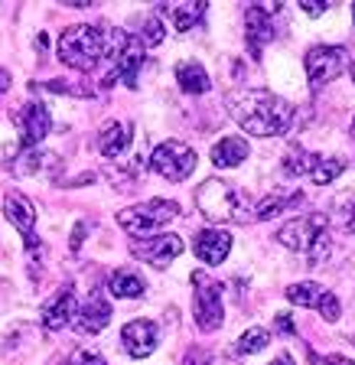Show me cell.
Instances as JSON below:
<instances>
[{
	"mask_svg": "<svg viewBox=\"0 0 355 365\" xmlns=\"http://www.w3.org/2000/svg\"><path fill=\"white\" fill-rule=\"evenodd\" d=\"M287 300L290 304H300V307H313V310H319L329 323H336L339 310H342L333 290H326L323 284H313V281H300V284H294V287H287Z\"/></svg>",
	"mask_w": 355,
	"mask_h": 365,
	"instance_id": "9c48e42d",
	"label": "cell"
},
{
	"mask_svg": "<svg viewBox=\"0 0 355 365\" xmlns=\"http://www.w3.org/2000/svg\"><path fill=\"white\" fill-rule=\"evenodd\" d=\"M7 85H10V76L4 72V68H0V91H7Z\"/></svg>",
	"mask_w": 355,
	"mask_h": 365,
	"instance_id": "e575fe53",
	"label": "cell"
},
{
	"mask_svg": "<svg viewBox=\"0 0 355 365\" xmlns=\"http://www.w3.org/2000/svg\"><path fill=\"white\" fill-rule=\"evenodd\" d=\"M228 108H232V118L238 121V128L254 137L287 134L290 124H294V105L264 88L238 91L228 98Z\"/></svg>",
	"mask_w": 355,
	"mask_h": 365,
	"instance_id": "6da1fadb",
	"label": "cell"
},
{
	"mask_svg": "<svg viewBox=\"0 0 355 365\" xmlns=\"http://www.w3.org/2000/svg\"><path fill=\"white\" fill-rule=\"evenodd\" d=\"M267 342H271V333L261 327H251L248 333H242V339L235 342V352L238 356H254V352L267 349Z\"/></svg>",
	"mask_w": 355,
	"mask_h": 365,
	"instance_id": "d4e9b609",
	"label": "cell"
},
{
	"mask_svg": "<svg viewBox=\"0 0 355 365\" xmlns=\"http://www.w3.org/2000/svg\"><path fill=\"white\" fill-rule=\"evenodd\" d=\"M196 248V258L205 261V264H222L228 258V251H232V235L222 232V228H202L192 242Z\"/></svg>",
	"mask_w": 355,
	"mask_h": 365,
	"instance_id": "5bb4252c",
	"label": "cell"
},
{
	"mask_svg": "<svg viewBox=\"0 0 355 365\" xmlns=\"http://www.w3.org/2000/svg\"><path fill=\"white\" fill-rule=\"evenodd\" d=\"M59 59L68 68H78V72H91L105 59V33L91 23H78V26H68L59 36Z\"/></svg>",
	"mask_w": 355,
	"mask_h": 365,
	"instance_id": "3957f363",
	"label": "cell"
},
{
	"mask_svg": "<svg viewBox=\"0 0 355 365\" xmlns=\"http://www.w3.org/2000/svg\"><path fill=\"white\" fill-rule=\"evenodd\" d=\"M134 255L153 267H167L170 261L182 255V238L180 235H150L144 242H134Z\"/></svg>",
	"mask_w": 355,
	"mask_h": 365,
	"instance_id": "8fae6325",
	"label": "cell"
},
{
	"mask_svg": "<svg viewBox=\"0 0 355 365\" xmlns=\"http://www.w3.org/2000/svg\"><path fill=\"white\" fill-rule=\"evenodd\" d=\"M248 160V140L245 137H222L219 144L212 147V163L222 170H232Z\"/></svg>",
	"mask_w": 355,
	"mask_h": 365,
	"instance_id": "ac0fdd59",
	"label": "cell"
},
{
	"mask_svg": "<svg viewBox=\"0 0 355 365\" xmlns=\"http://www.w3.org/2000/svg\"><path fill=\"white\" fill-rule=\"evenodd\" d=\"M192 287H196V297H192V313H196V327L202 333H215L225 319V307H222V287L212 277H205L202 271L192 274Z\"/></svg>",
	"mask_w": 355,
	"mask_h": 365,
	"instance_id": "8992f818",
	"label": "cell"
},
{
	"mask_svg": "<svg viewBox=\"0 0 355 365\" xmlns=\"http://www.w3.org/2000/svg\"><path fill=\"white\" fill-rule=\"evenodd\" d=\"M78 313V307H76V290L72 287H62L59 294L46 304V310H43V327L46 329H66L68 323H72V317Z\"/></svg>",
	"mask_w": 355,
	"mask_h": 365,
	"instance_id": "9a60e30c",
	"label": "cell"
},
{
	"mask_svg": "<svg viewBox=\"0 0 355 365\" xmlns=\"http://www.w3.org/2000/svg\"><path fill=\"white\" fill-rule=\"evenodd\" d=\"M352 137H355V121H352Z\"/></svg>",
	"mask_w": 355,
	"mask_h": 365,
	"instance_id": "74e56055",
	"label": "cell"
},
{
	"mask_svg": "<svg viewBox=\"0 0 355 365\" xmlns=\"http://www.w3.org/2000/svg\"><path fill=\"white\" fill-rule=\"evenodd\" d=\"M333 222L339 225V232H346V235H352V232H355V192H349V196L336 199V205H333Z\"/></svg>",
	"mask_w": 355,
	"mask_h": 365,
	"instance_id": "4316f807",
	"label": "cell"
},
{
	"mask_svg": "<svg viewBox=\"0 0 355 365\" xmlns=\"http://www.w3.org/2000/svg\"><path fill=\"white\" fill-rule=\"evenodd\" d=\"M280 7H248L245 14V39H248V49H251V59H261V49L274 39V14Z\"/></svg>",
	"mask_w": 355,
	"mask_h": 365,
	"instance_id": "30bf717a",
	"label": "cell"
},
{
	"mask_svg": "<svg viewBox=\"0 0 355 365\" xmlns=\"http://www.w3.org/2000/svg\"><path fill=\"white\" fill-rule=\"evenodd\" d=\"M196 205L209 222H248L245 196L225 180H205L196 190Z\"/></svg>",
	"mask_w": 355,
	"mask_h": 365,
	"instance_id": "277c9868",
	"label": "cell"
},
{
	"mask_svg": "<svg viewBox=\"0 0 355 365\" xmlns=\"http://www.w3.org/2000/svg\"><path fill=\"white\" fill-rule=\"evenodd\" d=\"M313 153H307L303 147H290L284 153V173L287 176H310V167H313Z\"/></svg>",
	"mask_w": 355,
	"mask_h": 365,
	"instance_id": "484cf974",
	"label": "cell"
},
{
	"mask_svg": "<svg viewBox=\"0 0 355 365\" xmlns=\"http://www.w3.org/2000/svg\"><path fill=\"white\" fill-rule=\"evenodd\" d=\"M176 82H180L182 91H189V95H205L209 91V76H205V68L199 66V62H180L176 66Z\"/></svg>",
	"mask_w": 355,
	"mask_h": 365,
	"instance_id": "ffe728a7",
	"label": "cell"
},
{
	"mask_svg": "<svg viewBox=\"0 0 355 365\" xmlns=\"http://www.w3.org/2000/svg\"><path fill=\"white\" fill-rule=\"evenodd\" d=\"M346 170V160H339V157H317L313 160V167H310V180L317 182V186H329V182L336 180V176Z\"/></svg>",
	"mask_w": 355,
	"mask_h": 365,
	"instance_id": "603a6c76",
	"label": "cell"
},
{
	"mask_svg": "<svg viewBox=\"0 0 355 365\" xmlns=\"http://www.w3.org/2000/svg\"><path fill=\"white\" fill-rule=\"evenodd\" d=\"M128 147H130V124H124V121L105 124V130H101V137H98L101 157L114 160V157H121Z\"/></svg>",
	"mask_w": 355,
	"mask_h": 365,
	"instance_id": "d6986e66",
	"label": "cell"
},
{
	"mask_svg": "<svg viewBox=\"0 0 355 365\" xmlns=\"http://www.w3.org/2000/svg\"><path fill=\"white\" fill-rule=\"evenodd\" d=\"M300 192H277V196H267L264 202H257V209H254V219H261V222H267V219H274V215H280V212H287L294 202H300Z\"/></svg>",
	"mask_w": 355,
	"mask_h": 365,
	"instance_id": "7402d4cb",
	"label": "cell"
},
{
	"mask_svg": "<svg viewBox=\"0 0 355 365\" xmlns=\"http://www.w3.org/2000/svg\"><path fill=\"white\" fill-rule=\"evenodd\" d=\"M76 317H78L76 323H78V329H82V333H101V329L111 323V304H108L105 297L95 294L88 304L76 313Z\"/></svg>",
	"mask_w": 355,
	"mask_h": 365,
	"instance_id": "e0dca14e",
	"label": "cell"
},
{
	"mask_svg": "<svg viewBox=\"0 0 355 365\" xmlns=\"http://www.w3.org/2000/svg\"><path fill=\"white\" fill-rule=\"evenodd\" d=\"M150 167L157 170L163 180L170 182H182L192 170H196V150L182 140H163V144L153 150Z\"/></svg>",
	"mask_w": 355,
	"mask_h": 365,
	"instance_id": "52a82bcc",
	"label": "cell"
},
{
	"mask_svg": "<svg viewBox=\"0 0 355 365\" xmlns=\"http://www.w3.org/2000/svg\"><path fill=\"white\" fill-rule=\"evenodd\" d=\"M349 62V53L342 46H313L307 53V76H310L313 88H323L326 82H333Z\"/></svg>",
	"mask_w": 355,
	"mask_h": 365,
	"instance_id": "ba28073f",
	"label": "cell"
},
{
	"mask_svg": "<svg viewBox=\"0 0 355 365\" xmlns=\"http://www.w3.org/2000/svg\"><path fill=\"white\" fill-rule=\"evenodd\" d=\"M82 238H85V225H76V232H72V251H78Z\"/></svg>",
	"mask_w": 355,
	"mask_h": 365,
	"instance_id": "d6a6232c",
	"label": "cell"
},
{
	"mask_svg": "<svg viewBox=\"0 0 355 365\" xmlns=\"http://www.w3.org/2000/svg\"><path fill=\"white\" fill-rule=\"evenodd\" d=\"M4 212H7L10 225H16L23 232V238H33V225H36V209L23 192H10L4 199Z\"/></svg>",
	"mask_w": 355,
	"mask_h": 365,
	"instance_id": "2e32d148",
	"label": "cell"
},
{
	"mask_svg": "<svg viewBox=\"0 0 355 365\" xmlns=\"http://www.w3.org/2000/svg\"><path fill=\"white\" fill-rule=\"evenodd\" d=\"M76 365H108V362H105V359H98V356H91V352H78Z\"/></svg>",
	"mask_w": 355,
	"mask_h": 365,
	"instance_id": "f546056e",
	"label": "cell"
},
{
	"mask_svg": "<svg viewBox=\"0 0 355 365\" xmlns=\"http://www.w3.org/2000/svg\"><path fill=\"white\" fill-rule=\"evenodd\" d=\"M180 215V205L170 202V199H150V202H140V205H130L124 212H118V225L134 238H150L153 232L173 222Z\"/></svg>",
	"mask_w": 355,
	"mask_h": 365,
	"instance_id": "5b68a950",
	"label": "cell"
},
{
	"mask_svg": "<svg viewBox=\"0 0 355 365\" xmlns=\"http://www.w3.org/2000/svg\"><path fill=\"white\" fill-rule=\"evenodd\" d=\"M108 287H111L114 297H124V300H130V297H140L144 294V277L137 271H114L111 274V281H108Z\"/></svg>",
	"mask_w": 355,
	"mask_h": 365,
	"instance_id": "44dd1931",
	"label": "cell"
},
{
	"mask_svg": "<svg viewBox=\"0 0 355 365\" xmlns=\"http://www.w3.org/2000/svg\"><path fill=\"white\" fill-rule=\"evenodd\" d=\"M163 36H167V30H163V20H160V14H153V16H147V23H144V33H140V43L144 46H157V43H163Z\"/></svg>",
	"mask_w": 355,
	"mask_h": 365,
	"instance_id": "83f0119b",
	"label": "cell"
},
{
	"mask_svg": "<svg viewBox=\"0 0 355 365\" xmlns=\"http://www.w3.org/2000/svg\"><path fill=\"white\" fill-rule=\"evenodd\" d=\"M277 329L280 333H294V323H290L287 313H277Z\"/></svg>",
	"mask_w": 355,
	"mask_h": 365,
	"instance_id": "4dcf8cb0",
	"label": "cell"
},
{
	"mask_svg": "<svg viewBox=\"0 0 355 365\" xmlns=\"http://www.w3.org/2000/svg\"><path fill=\"white\" fill-rule=\"evenodd\" d=\"M274 365H290V356H284L280 362H274Z\"/></svg>",
	"mask_w": 355,
	"mask_h": 365,
	"instance_id": "d590c367",
	"label": "cell"
},
{
	"mask_svg": "<svg viewBox=\"0 0 355 365\" xmlns=\"http://www.w3.org/2000/svg\"><path fill=\"white\" fill-rule=\"evenodd\" d=\"M205 16V4H180V7H170V20L180 33L192 30L199 20Z\"/></svg>",
	"mask_w": 355,
	"mask_h": 365,
	"instance_id": "cb8c5ba5",
	"label": "cell"
},
{
	"mask_svg": "<svg viewBox=\"0 0 355 365\" xmlns=\"http://www.w3.org/2000/svg\"><path fill=\"white\" fill-rule=\"evenodd\" d=\"M326 365H355L352 359H346V356H329L326 359Z\"/></svg>",
	"mask_w": 355,
	"mask_h": 365,
	"instance_id": "836d02e7",
	"label": "cell"
},
{
	"mask_svg": "<svg viewBox=\"0 0 355 365\" xmlns=\"http://www.w3.org/2000/svg\"><path fill=\"white\" fill-rule=\"evenodd\" d=\"M352 78H355V66H352Z\"/></svg>",
	"mask_w": 355,
	"mask_h": 365,
	"instance_id": "f35d334b",
	"label": "cell"
},
{
	"mask_svg": "<svg viewBox=\"0 0 355 365\" xmlns=\"http://www.w3.org/2000/svg\"><path fill=\"white\" fill-rule=\"evenodd\" d=\"M277 242L284 248L297 251L310 261L313 267L323 264L326 255H329V235H326V215H300V219H290L287 225H280Z\"/></svg>",
	"mask_w": 355,
	"mask_h": 365,
	"instance_id": "7a4b0ae2",
	"label": "cell"
},
{
	"mask_svg": "<svg viewBox=\"0 0 355 365\" xmlns=\"http://www.w3.org/2000/svg\"><path fill=\"white\" fill-rule=\"evenodd\" d=\"M352 20H355V4H352Z\"/></svg>",
	"mask_w": 355,
	"mask_h": 365,
	"instance_id": "8d00e7d4",
	"label": "cell"
},
{
	"mask_svg": "<svg viewBox=\"0 0 355 365\" xmlns=\"http://www.w3.org/2000/svg\"><path fill=\"white\" fill-rule=\"evenodd\" d=\"M121 342H124V349H128V356L147 359L153 349H157L160 329L153 319H130L128 327L121 329Z\"/></svg>",
	"mask_w": 355,
	"mask_h": 365,
	"instance_id": "7c38bea8",
	"label": "cell"
},
{
	"mask_svg": "<svg viewBox=\"0 0 355 365\" xmlns=\"http://www.w3.org/2000/svg\"><path fill=\"white\" fill-rule=\"evenodd\" d=\"M209 362V356H205V352H189L186 356V365H205Z\"/></svg>",
	"mask_w": 355,
	"mask_h": 365,
	"instance_id": "1f68e13d",
	"label": "cell"
},
{
	"mask_svg": "<svg viewBox=\"0 0 355 365\" xmlns=\"http://www.w3.org/2000/svg\"><path fill=\"white\" fill-rule=\"evenodd\" d=\"M303 14H310V16H319L326 14V4H319V0H307V4H300Z\"/></svg>",
	"mask_w": 355,
	"mask_h": 365,
	"instance_id": "f1b7e54d",
	"label": "cell"
},
{
	"mask_svg": "<svg viewBox=\"0 0 355 365\" xmlns=\"http://www.w3.org/2000/svg\"><path fill=\"white\" fill-rule=\"evenodd\" d=\"M53 128V118H49V108L39 105V101H30L23 105L20 111V130H23V147H36L39 140H46Z\"/></svg>",
	"mask_w": 355,
	"mask_h": 365,
	"instance_id": "4fadbf2b",
	"label": "cell"
}]
</instances>
